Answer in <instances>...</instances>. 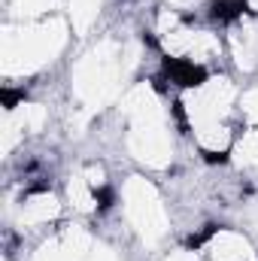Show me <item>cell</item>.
I'll return each mask as SVG.
<instances>
[{"label":"cell","instance_id":"1","mask_svg":"<svg viewBox=\"0 0 258 261\" xmlns=\"http://www.w3.org/2000/svg\"><path fill=\"white\" fill-rule=\"evenodd\" d=\"M161 73H164L173 85H179V88H200V85L210 79L207 67L194 64L189 58H170V55L161 58Z\"/></svg>","mask_w":258,"mask_h":261},{"label":"cell","instance_id":"2","mask_svg":"<svg viewBox=\"0 0 258 261\" xmlns=\"http://www.w3.org/2000/svg\"><path fill=\"white\" fill-rule=\"evenodd\" d=\"M246 9H249L246 0H213V3H210V15H213L216 21H225V24L237 21Z\"/></svg>","mask_w":258,"mask_h":261},{"label":"cell","instance_id":"3","mask_svg":"<svg viewBox=\"0 0 258 261\" xmlns=\"http://www.w3.org/2000/svg\"><path fill=\"white\" fill-rule=\"evenodd\" d=\"M222 228H225V225H219V222H207V225H203L197 234L186 237V249H200V246H203V243H210V240H213V237H216Z\"/></svg>","mask_w":258,"mask_h":261},{"label":"cell","instance_id":"4","mask_svg":"<svg viewBox=\"0 0 258 261\" xmlns=\"http://www.w3.org/2000/svg\"><path fill=\"white\" fill-rule=\"evenodd\" d=\"M21 100H28V91H24V88H3V91H0L3 110H15V103H21Z\"/></svg>","mask_w":258,"mask_h":261},{"label":"cell","instance_id":"5","mask_svg":"<svg viewBox=\"0 0 258 261\" xmlns=\"http://www.w3.org/2000/svg\"><path fill=\"white\" fill-rule=\"evenodd\" d=\"M94 203H97V210H100V213L113 210V203H116V192H113L110 186H100V189H94Z\"/></svg>","mask_w":258,"mask_h":261},{"label":"cell","instance_id":"6","mask_svg":"<svg viewBox=\"0 0 258 261\" xmlns=\"http://www.w3.org/2000/svg\"><path fill=\"white\" fill-rule=\"evenodd\" d=\"M170 113H173V119H176L179 130H183V134L189 137L192 130H189V116H186V103H183V100H173V103H170Z\"/></svg>","mask_w":258,"mask_h":261},{"label":"cell","instance_id":"7","mask_svg":"<svg viewBox=\"0 0 258 261\" xmlns=\"http://www.w3.org/2000/svg\"><path fill=\"white\" fill-rule=\"evenodd\" d=\"M200 155H203V161H207V164H228V161H231V155H228V149H222V152H213V149H203Z\"/></svg>","mask_w":258,"mask_h":261},{"label":"cell","instance_id":"8","mask_svg":"<svg viewBox=\"0 0 258 261\" xmlns=\"http://www.w3.org/2000/svg\"><path fill=\"white\" fill-rule=\"evenodd\" d=\"M43 192H52V182H49V179H43V182H34V186H28V189H24V197H31V195H43Z\"/></svg>","mask_w":258,"mask_h":261},{"label":"cell","instance_id":"9","mask_svg":"<svg viewBox=\"0 0 258 261\" xmlns=\"http://www.w3.org/2000/svg\"><path fill=\"white\" fill-rule=\"evenodd\" d=\"M152 88H155V94H167V76L164 73L152 76Z\"/></svg>","mask_w":258,"mask_h":261},{"label":"cell","instance_id":"10","mask_svg":"<svg viewBox=\"0 0 258 261\" xmlns=\"http://www.w3.org/2000/svg\"><path fill=\"white\" fill-rule=\"evenodd\" d=\"M143 43H146L149 49H158V40H155L152 34H146V31H143Z\"/></svg>","mask_w":258,"mask_h":261}]
</instances>
